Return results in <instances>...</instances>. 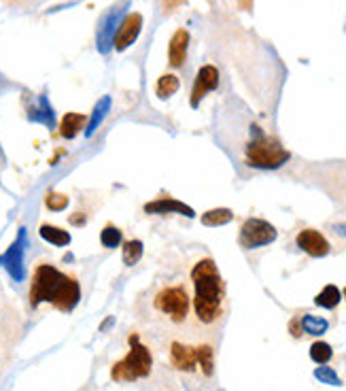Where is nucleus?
Returning a JSON list of instances; mask_svg holds the SVG:
<instances>
[{
    "instance_id": "nucleus-1",
    "label": "nucleus",
    "mask_w": 346,
    "mask_h": 391,
    "mask_svg": "<svg viewBox=\"0 0 346 391\" xmlns=\"http://www.w3.org/2000/svg\"><path fill=\"white\" fill-rule=\"evenodd\" d=\"M138 319L151 334H185L195 332L191 317L189 281L157 283L136 302ZM200 334V332H195Z\"/></svg>"
},
{
    "instance_id": "nucleus-2",
    "label": "nucleus",
    "mask_w": 346,
    "mask_h": 391,
    "mask_svg": "<svg viewBox=\"0 0 346 391\" xmlns=\"http://www.w3.org/2000/svg\"><path fill=\"white\" fill-rule=\"evenodd\" d=\"M155 345L166 368L181 374L189 383H204L215 376V355L217 343L215 336L206 334H151V343Z\"/></svg>"
},
{
    "instance_id": "nucleus-3",
    "label": "nucleus",
    "mask_w": 346,
    "mask_h": 391,
    "mask_svg": "<svg viewBox=\"0 0 346 391\" xmlns=\"http://www.w3.org/2000/svg\"><path fill=\"white\" fill-rule=\"evenodd\" d=\"M189 289L195 332L215 336L227 319L229 300L225 278L213 258H200L193 262L189 270Z\"/></svg>"
},
{
    "instance_id": "nucleus-4",
    "label": "nucleus",
    "mask_w": 346,
    "mask_h": 391,
    "mask_svg": "<svg viewBox=\"0 0 346 391\" xmlns=\"http://www.w3.org/2000/svg\"><path fill=\"white\" fill-rule=\"evenodd\" d=\"M28 302L32 309L49 304L60 313H73L81 302V283L75 272L41 260L32 266Z\"/></svg>"
},
{
    "instance_id": "nucleus-5",
    "label": "nucleus",
    "mask_w": 346,
    "mask_h": 391,
    "mask_svg": "<svg viewBox=\"0 0 346 391\" xmlns=\"http://www.w3.org/2000/svg\"><path fill=\"white\" fill-rule=\"evenodd\" d=\"M240 158L251 169L276 171L291 160V153L282 147L276 136L268 134L262 126L251 124L240 143Z\"/></svg>"
},
{
    "instance_id": "nucleus-6",
    "label": "nucleus",
    "mask_w": 346,
    "mask_h": 391,
    "mask_svg": "<svg viewBox=\"0 0 346 391\" xmlns=\"http://www.w3.org/2000/svg\"><path fill=\"white\" fill-rule=\"evenodd\" d=\"M153 372H155L153 349L149 343H142L138 330H132L128 334V353L113 364L110 379L115 383H138V381H147Z\"/></svg>"
},
{
    "instance_id": "nucleus-7",
    "label": "nucleus",
    "mask_w": 346,
    "mask_h": 391,
    "mask_svg": "<svg viewBox=\"0 0 346 391\" xmlns=\"http://www.w3.org/2000/svg\"><path fill=\"white\" fill-rule=\"evenodd\" d=\"M302 179L323 189L329 196V200L346 215V160L306 164Z\"/></svg>"
},
{
    "instance_id": "nucleus-8",
    "label": "nucleus",
    "mask_w": 346,
    "mask_h": 391,
    "mask_svg": "<svg viewBox=\"0 0 346 391\" xmlns=\"http://www.w3.org/2000/svg\"><path fill=\"white\" fill-rule=\"evenodd\" d=\"M276 238H278V230L272 226L270 221L259 219V217L244 219L242 226H240V232H238V242L247 251L262 249L266 245H272Z\"/></svg>"
},
{
    "instance_id": "nucleus-9",
    "label": "nucleus",
    "mask_w": 346,
    "mask_h": 391,
    "mask_svg": "<svg viewBox=\"0 0 346 391\" xmlns=\"http://www.w3.org/2000/svg\"><path fill=\"white\" fill-rule=\"evenodd\" d=\"M19 338V319L13 309L0 311V374L7 368V361Z\"/></svg>"
},
{
    "instance_id": "nucleus-10",
    "label": "nucleus",
    "mask_w": 346,
    "mask_h": 391,
    "mask_svg": "<svg viewBox=\"0 0 346 391\" xmlns=\"http://www.w3.org/2000/svg\"><path fill=\"white\" fill-rule=\"evenodd\" d=\"M217 88H219V70H217V66L204 64V66L198 70V75H195L189 104H191L193 108H198V104L202 102V98H204L209 92L217 90Z\"/></svg>"
},
{
    "instance_id": "nucleus-11",
    "label": "nucleus",
    "mask_w": 346,
    "mask_h": 391,
    "mask_svg": "<svg viewBox=\"0 0 346 391\" xmlns=\"http://www.w3.org/2000/svg\"><path fill=\"white\" fill-rule=\"evenodd\" d=\"M296 245L310 258H325V256H329V251H331L329 240L314 228L300 230V234L296 236Z\"/></svg>"
},
{
    "instance_id": "nucleus-12",
    "label": "nucleus",
    "mask_w": 346,
    "mask_h": 391,
    "mask_svg": "<svg viewBox=\"0 0 346 391\" xmlns=\"http://www.w3.org/2000/svg\"><path fill=\"white\" fill-rule=\"evenodd\" d=\"M140 28H142V15L140 13H130L124 17V21L119 23V30L115 35V49L124 51L128 49L140 35Z\"/></svg>"
},
{
    "instance_id": "nucleus-13",
    "label": "nucleus",
    "mask_w": 346,
    "mask_h": 391,
    "mask_svg": "<svg viewBox=\"0 0 346 391\" xmlns=\"http://www.w3.org/2000/svg\"><path fill=\"white\" fill-rule=\"evenodd\" d=\"M187 47H189V32L185 28H179V30L172 35L170 45H168V64L172 68H181L187 60Z\"/></svg>"
},
{
    "instance_id": "nucleus-14",
    "label": "nucleus",
    "mask_w": 346,
    "mask_h": 391,
    "mask_svg": "<svg viewBox=\"0 0 346 391\" xmlns=\"http://www.w3.org/2000/svg\"><path fill=\"white\" fill-rule=\"evenodd\" d=\"M147 383H149L147 391H183L181 383L170 374L168 368H162V370L153 372L147 379Z\"/></svg>"
},
{
    "instance_id": "nucleus-15",
    "label": "nucleus",
    "mask_w": 346,
    "mask_h": 391,
    "mask_svg": "<svg viewBox=\"0 0 346 391\" xmlns=\"http://www.w3.org/2000/svg\"><path fill=\"white\" fill-rule=\"evenodd\" d=\"M85 126H88V115L83 113H66L60 122V136L66 138V141H70V138H75Z\"/></svg>"
},
{
    "instance_id": "nucleus-16",
    "label": "nucleus",
    "mask_w": 346,
    "mask_h": 391,
    "mask_svg": "<svg viewBox=\"0 0 346 391\" xmlns=\"http://www.w3.org/2000/svg\"><path fill=\"white\" fill-rule=\"evenodd\" d=\"M145 211L147 213H181V215H185V217H193V211L189 209V207H185V204H181V202H177V200H170V198H160V200H153V202H149L147 207H145Z\"/></svg>"
},
{
    "instance_id": "nucleus-17",
    "label": "nucleus",
    "mask_w": 346,
    "mask_h": 391,
    "mask_svg": "<svg viewBox=\"0 0 346 391\" xmlns=\"http://www.w3.org/2000/svg\"><path fill=\"white\" fill-rule=\"evenodd\" d=\"M300 327H302V334H310V336H321V334L327 332L329 321L323 319V317H316V315L306 313V315L300 317Z\"/></svg>"
},
{
    "instance_id": "nucleus-18",
    "label": "nucleus",
    "mask_w": 346,
    "mask_h": 391,
    "mask_svg": "<svg viewBox=\"0 0 346 391\" xmlns=\"http://www.w3.org/2000/svg\"><path fill=\"white\" fill-rule=\"evenodd\" d=\"M232 219H234V211L232 209H211V211H206L204 215L200 217L202 226H206V228L225 226V223H229Z\"/></svg>"
},
{
    "instance_id": "nucleus-19",
    "label": "nucleus",
    "mask_w": 346,
    "mask_h": 391,
    "mask_svg": "<svg viewBox=\"0 0 346 391\" xmlns=\"http://www.w3.org/2000/svg\"><path fill=\"white\" fill-rule=\"evenodd\" d=\"M39 234L43 240H47L49 245H55V247H66L70 242V234L62 228L51 226V223H43L39 228Z\"/></svg>"
},
{
    "instance_id": "nucleus-20",
    "label": "nucleus",
    "mask_w": 346,
    "mask_h": 391,
    "mask_svg": "<svg viewBox=\"0 0 346 391\" xmlns=\"http://www.w3.org/2000/svg\"><path fill=\"white\" fill-rule=\"evenodd\" d=\"M179 88H181V81L177 75H162L155 83V94H157V98L168 100L172 94L179 92Z\"/></svg>"
},
{
    "instance_id": "nucleus-21",
    "label": "nucleus",
    "mask_w": 346,
    "mask_h": 391,
    "mask_svg": "<svg viewBox=\"0 0 346 391\" xmlns=\"http://www.w3.org/2000/svg\"><path fill=\"white\" fill-rule=\"evenodd\" d=\"M340 300H342L340 289L336 285H325L319 294H316L314 304L316 306H323V309H327V311H334L336 306L340 304Z\"/></svg>"
},
{
    "instance_id": "nucleus-22",
    "label": "nucleus",
    "mask_w": 346,
    "mask_h": 391,
    "mask_svg": "<svg viewBox=\"0 0 346 391\" xmlns=\"http://www.w3.org/2000/svg\"><path fill=\"white\" fill-rule=\"evenodd\" d=\"M331 357H334L331 345H327V343H323V341H316V343L310 345V359L314 361V364L325 366Z\"/></svg>"
},
{
    "instance_id": "nucleus-23",
    "label": "nucleus",
    "mask_w": 346,
    "mask_h": 391,
    "mask_svg": "<svg viewBox=\"0 0 346 391\" xmlns=\"http://www.w3.org/2000/svg\"><path fill=\"white\" fill-rule=\"evenodd\" d=\"M140 258H142V242L138 238L126 240L124 242V264L134 266V264L140 262Z\"/></svg>"
},
{
    "instance_id": "nucleus-24",
    "label": "nucleus",
    "mask_w": 346,
    "mask_h": 391,
    "mask_svg": "<svg viewBox=\"0 0 346 391\" xmlns=\"http://www.w3.org/2000/svg\"><path fill=\"white\" fill-rule=\"evenodd\" d=\"M7 268H9V272H11L15 278H21V276H23V266H21V251H19V245H13L11 251L7 254Z\"/></svg>"
},
{
    "instance_id": "nucleus-25",
    "label": "nucleus",
    "mask_w": 346,
    "mask_h": 391,
    "mask_svg": "<svg viewBox=\"0 0 346 391\" xmlns=\"http://www.w3.org/2000/svg\"><path fill=\"white\" fill-rule=\"evenodd\" d=\"M100 242L106 247V249H115V247H119L122 242V230H117L115 226H104V230L100 232Z\"/></svg>"
},
{
    "instance_id": "nucleus-26",
    "label": "nucleus",
    "mask_w": 346,
    "mask_h": 391,
    "mask_svg": "<svg viewBox=\"0 0 346 391\" xmlns=\"http://www.w3.org/2000/svg\"><path fill=\"white\" fill-rule=\"evenodd\" d=\"M68 202H70V198H68L66 193L49 191V193L45 196V207H47L49 211H64V209L68 207Z\"/></svg>"
},
{
    "instance_id": "nucleus-27",
    "label": "nucleus",
    "mask_w": 346,
    "mask_h": 391,
    "mask_svg": "<svg viewBox=\"0 0 346 391\" xmlns=\"http://www.w3.org/2000/svg\"><path fill=\"white\" fill-rule=\"evenodd\" d=\"M314 376L319 379V381H323V383H327V385H342L340 379H338V374H336L331 368H327V366L316 368V370H314Z\"/></svg>"
},
{
    "instance_id": "nucleus-28",
    "label": "nucleus",
    "mask_w": 346,
    "mask_h": 391,
    "mask_svg": "<svg viewBox=\"0 0 346 391\" xmlns=\"http://www.w3.org/2000/svg\"><path fill=\"white\" fill-rule=\"evenodd\" d=\"M187 0H162V11L164 13H172V11H177L181 5H185Z\"/></svg>"
},
{
    "instance_id": "nucleus-29",
    "label": "nucleus",
    "mask_w": 346,
    "mask_h": 391,
    "mask_svg": "<svg viewBox=\"0 0 346 391\" xmlns=\"http://www.w3.org/2000/svg\"><path fill=\"white\" fill-rule=\"evenodd\" d=\"M236 5H238L242 11H251V7H253V0H236Z\"/></svg>"
},
{
    "instance_id": "nucleus-30",
    "label": "nucleus",
    "mask_w": 346,
    "mask_h": 391,
    "mask_svg": "<svg viewBox=\"0 0 346 391\" xmlns=\"http://www.w3.org/2000/svg\"><path fill=\"white\" fill-rule=\"evenodd\" d=\"M342 298L346 300V287H344V292H342Z\"/></svg>"
}]
</instances>
